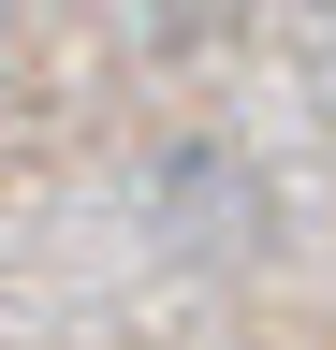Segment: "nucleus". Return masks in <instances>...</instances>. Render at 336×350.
<instances>
[{"label": "nucleus", "instance_id": "1", "mask_svg": "<svg viewBox=\"0 0 336 350\" xmlns=\"http://www.w3.org/2000/svg\"><path fill=\"white\" fill-rule=\"evenodd\" d=\"M176 15H190V29H205V15H234V0H176Z\"/></svg>", "mask_w": 336, "mask_h": 350}]
</instances>
